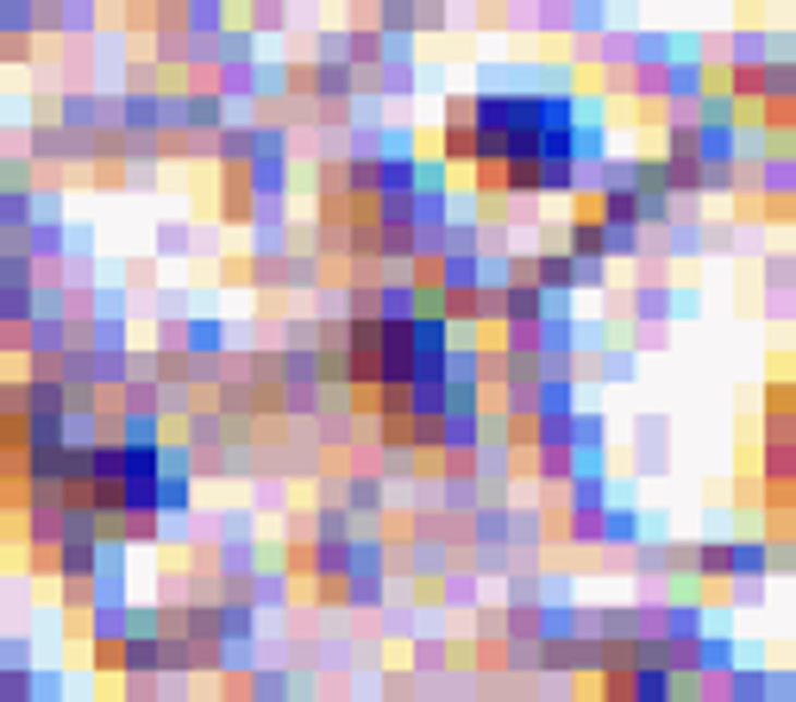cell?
<instances>
[{
	"instance_id": "obj_1",
	"label": "cell",
	"mask_w": 796,
	"mask_h": 702,
	"mask_svg": "<svg viewBox=\"0 0 796 702\" xmlns=\"http://www.w3.org/2000/svg\"><path fill=\"white\" fill-rule=\"evenodd\" d=\"M239 189H245V201H289L296 170H289V157H251V164H239Z\"/></svg>"
},
{
	"instance_id": "obj_2",
	"label": "cell",
	"mask_w": 796,
	"mask_h": 702,
	"mask_svg": "<svg viewBox=\"0 0 796 702\" xmlns=\"http://www.w3.org/2000/svg\"><path fill=\"white\" fill-rule=\"evenodd\" d=\"M226 120H232V113H226V100L214 95L207 82H189V88H182V132H195V138H214Z\"/></svg>"
},
{
	"instance_id": "obj_3",
	"label": "cell",
	"mask_w": 796,
	"mask_h": 702,
	"mask_svg": "<svg viewBox=\"0 0 796 702\" xmlns=\"http://www.w3.org/2000/svg\"><path fill=\"white\" fill-rule=\"evenodd\" d=\"M747 157V145H740V132H734V120L727 125H709V120H697V164H740Z\"/></svg>"
},
{
	"instance_id": "obj_4",
	"label": "cell",
	"mask_w": 796,
	"mask_h": 702,
	"mask_svg": "<svg viewBox=\"0 0 796 702\" xmlns=\"http://www.w3.org/2000/svg\"><path fill=\"white\" fill-rule=\"evenodd\" d=\"M483 446V408H446L439 414V451H477Z\"/></svg>"
},
{
	"instance_id": "obj_5",
	"label": "cell",
	"mask_w": 796,
	"mask_h": 702,
	"mask_svg": "<svg viewBox=\"0 0 796 702\" xmlns=\"http://www.w3.org/2000/svg\"><path fill=\"white\" fill-rule=\"evenodd\" d=\"M358 70L351 63H307V100H351Z\"/></svg>"
},
{
	"instance_id": "obj_6",
	"label": "cell",
	"mask_w": 796,
	"mask_h": 702,
	"mask_svg": "<svg viewBox=\"0 0 796 702\" xmlns=\"http://www.w3.org/2000/svg\"><path fill=\"white\" fill-rule=\"evenodd\" d=\"M672 307H677V289H672V282H640V289H634V320L647 326V332L672 320Z\"/></svg>"
},
{
	"instance_id": "obj_7",
	"label": "cell",
	"mask_w": 796,
	"mask_h": 702,
	"mask_svg": "<svg viewBox=\"0 0 796 702\" xmlns=\"http://www.w3.org/2000/svg\"><path fill=\"white\" fill-rule=\"evenodd\" d=\"M214 164H220V170L251 164V120H226L220 132H214Z\"/></svg>"
},
{
	"instance_id": "obj_8",
	"label": "cell",
	"mask_w": 796,
	"mask_h": 702,
	"mask_svg": "<svg viewBox=\"0 0 796 702\" xmlns=\"http://www.w3.org/2000/svg\"><path fill=\"white\" fill-rule=\"evenodd\" d=\"M383 50H389V38H383L376 25H346V63L351 70H376Z\"/></svg>"
},
{
	"instance_id": "obj_9",
	"label": "cell",
	"mask_w": 796,
	"mask_h": 702,
	"mask_svg": "<svg viewBox=\"0 0 796 702\" xmlns=\"http://www.w3.org/2000/svg\"><path fill=\"white\" fill-rule=\"evenodd\" d=\"M371 25L383 38H414V0H376ZM414 45H421V38H414Z\"/></svg>"
},
{
	"instance_id": "obj_10",
	"label": "cell",
	"mask_w": 796,
	"mask_h": 702,
	"mask_svg": "<svg viewBox=\"0 0 796 702\" xmlns=\"http://www.w3.org/2000/svg\"><path fill=\"white\" fill-rule=\"evenodd\" d=\"M251 157H296V132L282 120H251Z\"/></svg>"
},
{
	"instance_id": "obj_11",
	"label": "cell",
	"mask_w": 796,
	"mask_h": 702,
	"mask_svg": "<svg viewBox=\"0 0 796 702\" xmlns=\"http://www.w3.org/2000/svg\"><path fill=\"white\" fill-rule=\"evenodd\" d=\"M100 20H107V13H100L95 0H63V25H57V38H95Z\"/></svg>"
},
{
	"instance_id": "obj_12",
	"label": "cell",
	"mask_w": 796,
	"mask_h": 702,
	"mask_svg": "<svg viewBox=\"0 0 796 702\" xmlns=\"http://www.w3.org/2000/svg\"><path fill=\"white\" fill-rule=\"evenodd\" d=\"M451 32V7L446 0H414V38H439Z\"/></svg>"
},
{
	"instance_id": "obj_13",
	"label": "cell",
	"mask_w": 796,
	"mask_h": 702,
	"mask_svg": "<svg viewBox=\"0 0 796 702\" xmlns=\"http://www.w3.org/2000/svg\"><path fill=\"white\" fill-rule=\"evenodd\" d=\"M759 100H796V70L791 63H765V75H759Z\"/></svg>"
},
{
	"instance_id": "obj_14",
	"label": "cell",
	"mask_w": 796,
	"mask_h": 702,
	"mask_svg": "<svg viewBox=\"0 0 796 702\" xmlns=\"http://www.w3.org/2000/svg\"><path fill=\"white\" fill-rule=\"evenodd\" d=\"M0 70H38V38H0Z\"/></svg>"
},
{
	"instance_id": "obj_15",
	"label": "cell",
	"mask_w": 796,
	"mask_h": 702,
	"mask_svg": "<svg viewBox=\"0 0 796 702\" xmlns=\"http://www.w3.org/2000/svg\"><path fill=\"white\" fill-rule=\"evenodd\" d=\"M451 665V640H421V646H414V671H446Z\"/></svg>"
},
{
	"instance_id": "obj_16",
	"label": "cell",
	"mask_w": 796,
	"mask_h": 702,
	"mask_svg": "<svg viewBox=\"0 0 796 702\" xmlns=\"http://www.w3.org/2000/svg\"><path fill=\"white\" fill-rule=\"evenodd\" d=\"M314 596H321V608H346L351 583H346V577H314Z\"/></svg>"
},
{
	"instance_id": "obj_17",
	"label": "cell",
	"mask_w": 796,
	"mask_h": 702,
	"mask_svg": "<svg viewBox=\"0 0 796 702\" xmlns=\"http://www.w3.org/2000/svg\"><path fill=\"white\" fill-rule=\"evenodd\" d=\"M189 239H195L189 226H157V257H182V251H189Z\"/></svg>"
},
{
	"instance_id": "obj_18",
	"label": "cell",
	"mask_w": 796,
	"mask_h": 702,
	"mask_svg": "<svg viewBox=\"0 0 796 702\" xmlns=\"http://www.w3.org/2000/svg\"><path fill=\"white\" fill-rule=\"evenodd\" d=\"M791 401H796V389L777 376L772 389H765V414H772V421H791Z\"/></svg>"
},
{
	"instance_id": "obj_19",
	"label": "cell",
	"mask_w": 796,
	"mask_h": 702,
	"mask_svg": "<svg viewBox=\"0 0 796 702\" xmlns=\"http://www.w3.org/2000/svg\"><path fill=\"white\" fill-rule=\"evenodd\" d=\"M439 125H471V95H446V107H439Z\"/></svg>"
},
{
	"instance_id": "obj_20",
	"label": "cell",
	"mask_w": 796,
	"mask_h": 702,
	"mask_svg": "<svg viewBox=\"0 0 796 702\" xmlns=\"http://www.w3.org/2000/svg\"><path fill=\"white\" fill-rule=\"evenodd\" d=\"M88 182H95L100 195H107V189H125V164H95V170H88Z\"/></svg>"
},
{
	"instance_id": "obj_21",
	"label": "cell",
	"mask_w": 796,
	"mask_h": 702,
	"mask_svg": "<svg viewBox=\"0 0 796 702\" xmlns=\"http://www.w3.org/2000/svg\"><path fill=\"white\" fill-rule=\"evenodd\" d=\"M220 220L226 226H251V201L245 195H220Z\"/></svg>"
},
{
	"instance_id": "obj_22",
	"label": "cell",
	"mask_w": 796,
	"mask_h": 702,
	"mask_svg": "<svg viewBox=\"0 0 796 702\" xmlns=\"http://www.w3.org/2000/svg\"><path fill=\"white\" fill-rule=\"evenodd\" d=\"M602 282H608V264H583L577 257V289H602Z\"/></svg>"
},
{
	"instance_id": "obj_23",
	"label": "cell",
	"mask_w": 796,
	"mask_h": 702,
	"mask_svg": "<svg viewBox=\"0 0 796 702\" xmlns=\"http://www.w3.org/2000/svg\"><path fill=\"white\" fill-rule=\"evenodd\" d=\"M0 132H7V95H0Z\"/></svg>"
},
{
	"instance_id": "obj_24",
	"label": "cell",
	"mask_w": 796,
	"mask_h": 702,
	"mask_svg": "<svg viewBox=\"0 0 796 702\" xmlns=\"http://www.w3.org/2000/svg\"><path fill=\"white\" fill-rule=\"evenodd\" d=\"M451 702H465V697H451Z\"/></svg>"
}]
</instances>
